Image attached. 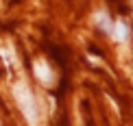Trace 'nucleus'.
Instances as JSON below:
<instances>
[{"label":"nucleus","mask_w":133,"mask_h":126,"mask_svg":"<svg viewBox=\"0 0 133 126\" xmlns=\"http://www.w3.org/2000/svg\"><path fill=\"white\" fill-rule=\"evenodd\" d=\"M13 96H15V102H18L20 109H22V113L26 115V120H29L31 124H35L37 122V105H35L33 94L29 91V87L24 83H15L13 85Z\"/></svg>","instance_id":"1"},{"label":"nucleus","mask_w":133,"mask_h":126,"mask_svg":"<svg viewBox=\"0 0 133 126\" xmlns=\"http://www.w3.org/2000/svg\"><path fill=\"white\" fill-rule=\"evenodd\" d=\"M33 68H35V74H37V78H39L42 83H50V80H52V76H50V70H48V65H44L42 61H37L35 65H33Z\"/></svg>","instance_id":"2"},{"label":"nucleus","mask_w":133,"mask_h":126,"mask_svg":"<svg viewBox=\"0 0 133 126\" xmlns=\"http://www.w3.org/2000/svg\"><path fill=\"white\" fill-rule=\"evenodd\" d=\"M111 31H114V39L116 41H124L127 37H129V28H127L124 22H116L111 26Z\"/></svg>","instance_id":"3"},{"label":"nucleus","mask_w":133,"mask_h":126,"mask_svg":"<svg viewBox=\"0 0 133 126\" xmlns=\"http://www.w3.org/2000/svg\"><path fill=\"white\" fill-rule=\"evenodd\" d=\"M96 24L101 26L103 31H111V20L107 18V13H98L96 15Z\"/></svg>","instance_id":"4"}]
</instances>
